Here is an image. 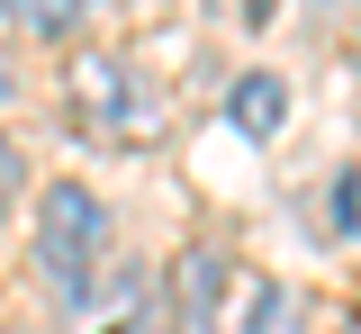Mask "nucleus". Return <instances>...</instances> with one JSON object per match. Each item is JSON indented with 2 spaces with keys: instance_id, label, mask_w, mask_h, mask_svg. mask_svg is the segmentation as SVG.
Instances as JSON below:
<instances>
[{
  "instance_id": "nucleus-1",
  "label": "nucleus",
  "mask_w": 361,
  "mask_h": 334,
  "mask_svg": "<svg viewBox=\"0 0 361 334\" xmlns=\"http://www.w3.org/2000/svg\"><path fill=\"white\" fill-rule=\"evenodd\" d=\"M99 244H109V217H99V199L82 190V181H54V190L37 199V262L54 271V280L82 298L90 262H99Z\"/></svg>"
},
{
  "instance_id": "nucleus-2",
  "label": "nucleus",
  "mask_w": 361,
  "mask_h": 334,
  "mask_svg": "<svg viewBox=\"0 0 361 334\" xmlns=\"http://www.w3.org/2000/svg\"><path fill=\"white\" fill-rule=\"evenodd\" d=\"M226 298H235V271H226L217 244H190L172 271V326L180 334H217L226 326Z\"/></svg>"
},
{
  "instance_id": "nucleus-3",
  "label": "nucleus",
  "mask_w": 361,
  "mask_h": 334,
  "mask_svg": "<svg viewBox=\"0 0 361 334\" xmlns=\"http://www.w3.org/2000/svg\"><path fill=\"white\" fill-rule=\"evenodd\" d=\"M217 334H307V307H298L289 280H262V271H253V280H235Z\"/></svg>"
},
{
  "instance_id": "nucleus-4",
  "label": "nucleus",
  "mask_w": 361,
  "mask_h": 334,
  "mask_svg": "<svg viewBox=\"0 0 361 334\" xmlns=\"http://www.w3.org/2000/svg\"><path fill=\"white\" fill-rule=\"evenodd\" d=\"M135 73L127 63H99V54H90L82 63V118L90 127H118V136H145V127H154V109H135Z\"/></svg>"
},
{
  "instance_id": "nucleus-5",
  "label": "nucleus",
  "mask_w": 361,
  "mask_h": 334,
  "mask_svg": "<svg viewBox=\"0 0 361 334\" xmlns=\"http://www.w3.org/2000/svg\"><path fill=\"white\" fill-rule=\"evenodd\" d=\"M226 118H235V136H280V118H289V82L280 73H244L235 91H226Z\"/></svg>"
},
{
  "instance_id": "nucleus-6",
  "label": "nucleus",
  "mask_w": 361,
  "mask_h": 334,
  "mask_svg": "<svg viewBox=\"0 0 361 334\" xmlns=\"http://www.w3.org/2000/svg\"><path fill=\"white\" fill-rule=\"evenodd\" d=\"M37 37H73V18H82V0H9Z\"/></svg>"
},
{
  "instance_id": "nucleus-7",
  "label": "nucleus",
  "mask_w": 361,
  "mask_h": 334,
  "mask_svg": "<svg viewBox=\"0 0 361 334\" xmlns=\"http://www.w3.org/2000/svg\"><path fill=\"white\" fill-rule=\"evenodd\" d=\"M361 226V172H334V235Z\"/></svg>"
},
{
  "instance_id": "nucleus-8",
  "label": "nucleus",
  "mask_w": 361,
  "mask_h": 334,
  "mask_svg": "<svg viewBox=\"0 0 361 334\" xmlns=\"http://www.w3.org/2000/svg\"><path fill=\"white\" fill-rule=\"evenodd\" d=\"M9 199H18V144L0 136V208H9Z\"/></svg>"
},
{
  "instance_id": "nucleus-9",
  "label": "nucleus",
  "mask_w": 361,
  "mask_h": 334,
  "mask_svg": "<svg viewBox=\"0 0 361 334\" xmlns=\"http://www.w3.org/2000/svg\"><path fill=\"white\" fill-rule=\"evenodd\" d=\"M307 9L316 18H343V9H361V0H307Z\"/></svg>"
},
{
  "instance_id": "nucleus-10",
  "label": "nucleus",
  "mask_w": 361,
  "mask_h": 334,
  "mask_svg": "<svg viewBox=\"0 0 361 334\" xmlns=\"http://www.w3.org/2000/svg\"><path fill=\"white\" fill-rule=\"evenodd\" d=\"M353 54H361V27H353Z\"/></svg>"
}]
</instances>
